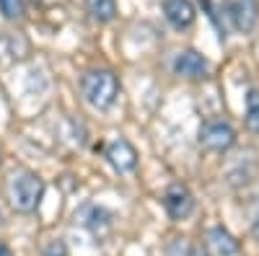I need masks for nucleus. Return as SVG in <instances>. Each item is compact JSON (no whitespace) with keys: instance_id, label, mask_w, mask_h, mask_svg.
I'll use <instances>...</instances> for the list:
<instances>
[{"instance_id":"nucleus-1","label":"nucleus","mask_w":259,"mask_h":256,"mask_svg":"<svg viewBox=\"0 0 259 256\" xmlns=\"http://www.w3.org/2000/svg\"><path fill=\"white\" fill-rule=\"evenodd\" d=\"M80 93L91 109L109 112L119 93V80L112 70H89L80 78Z\"/></svg>"},{"instance_id":"nucleus-2","label":"nucleus","mask_w":259,"mask_h":256,"mask_svg":"<svg viewBox=\"0 0 259 256\" xmlns=\"http://www.w3.org/2000/svg\"><path fill=\"white\" fill-rule=\"evenodd\" d=\"M45 197V181H41L34 171H18L8 181V199L16 212H34Z\"/></svg>"},{"instance_id":"nucleus-3","label":"nucleus","mask_w":259,"mask_h":256,"mask_svg":"<svg viewBox=\"0 0 259 256\" xmlns=\"http://www.w3.org/2000/svg\"><path fill=\"white\" fill-rule=\"evenodd\" d=\"M236 142V130L228 124V122H221V119H212V122H205L200 127V145L205 150H212V153H223Z\"/></svg>"},{"instance_id":"nucleus-4","label":"nucleus","mask_w":259,"mask_h":256,"mask_svg":"<svg viewBox=\"0 0 259 256\" xmlns=\"http://www.w3.org/2000/svg\"><path fill=\"white\" fill-rule=\"evenodd\" d=\"M226 13L236 31L249 34L259 24V3L256 0H226Z\"/></svg>"},{"instance_id":"nucleus-5","label":"nucleus","mask_w":259,"mask_h":256,"mask_svg":"<svg viewBox=\"0 0 259 256\" xmlns=\"http://www.w3.org/2000/svg\"><path fill=\"white\" fill-rule=\"evenodd\" d=\"M163 210L171 220H187L194 212V197L184 184H171L163 191Z\"/></svg>"},{"instance_id":"nucleus-6","label":"nucleus","mask_w":259,"mask_h":256,"mask_svg":"<svg viewBox=\"0 0 259 256\" xmlns=\"http://www.w3.org/2000/svg\"><path fill=\"white\" fill-rule=\"evenodd\" d=\"M104 156H106V161L112 163V168L119 171V174H133V171L138 168V150L124 137L112 140L109 145H106Z\"/></svg>"},{"instance_id":"nucleus-7","label":"nucleus","mask_w":259,"mask_h":256,"mask_svg":"<svg viewBox=\"0 0 259 256\" xmlns=\"http://www.w3.org/2000/svg\"><path fill=\"white\" fill-rule=\"evenodd\" d=\"M174 73L187 78V80H200V78H207V70H210V62L194 49H184L174 57Z\"/></svg>"},{"instance_id":"nucleus-8","label":"nucleus","mask_w":259,"mask_h":256,"mask_svg":"<svg viewBox=\"0 0 259 256\" xmlns=\"http://www.w3.org/2000/svg\"><path fill=\"white\" fill-rule=\"evenodd\" d=\"M163 16L174 29H189L197 13L189 0H163Z\"/></svg>"},{"instance_id":"nucleus-9","label":"nucleus","mask_w":259,"mask_h":256,"mask_svg":"<svg viewBox=\"0 0 259 256\" xmlns=\"http://www.w3.org/2000/svg\"><path fill=\"white\" fill-rule=\"evenodd\" d=\"M207 246L215 256H236L239 253V241H236L223 225H215L207 230Z\"/></svg>"},{"instance_id":"nucleus-10","label":"nucleus","mask_w":259,"mask_h":256,"mask_svg":"<svg viewBox=\"0 0 259 256\" xmlns=\"http://www.w3.org/2000/svg\"><path fill=\"white\" fill-rule=\"evenodd\" d=\"M80 220H83V225L89 228V230H94L96 236H104L106 230L112 228V212L109 210H104V207H99V204H89L83 212H80Z\"/></svg>"},{"instance_id":"nucleus-11","label":"nucleus","mask_w":259,"mask_h":256,"mask_svg":"<svg viewBox=\"0 0 259 256\" xmlns=\"http://www.w3.org/2000/svg\"><path fill=\"white\" fill-rule=\"evenodd\" d=\"M85 11L96 24H109L117 16V0H85Z\"/></svg>"},{"instance_id":"nucleus-12","label":"nucleus","mask_w":259,"mask_h":256,"mask_svg":"<svg viewBox=\"0 0 259 256\" xmlns=\"http://www.w3.org/2000/svg\"><path fill=\"white\" fill-rule=\"evenodd\" d=\"M246 127L249 132L259 135V88H249L246 93Z\"/></svg>"},{"instance_id":"nucleus-13","label":"nucleus","mask_w":259,"mask_h":256,"mask_svg":"<svg viewBox=\"0 0 259 256\" xmlns=\"http://www.w3.org/2000/svg\"><path fill=\"white\" fill-rule=\"evenodd\" d=\"M0 13L8 21H18L24 16V0H0Z\"/></svg>"},{"instance_id":"nucleus-14","label":"nucleus","mask_w":259,"mask_h":256,"mask_svg":"<svg viewBox=\"0 0 259 256\" xmlns=\"http://www.w3.org/2000/svg\"><path fill=\"white\" fill-rule=\"evenodd\" d=\"M41 256H70V253H68V246H65L60 238H55L41 248Z\"/></svg>"},{"instance_id":"nucleus-15","label":"nucleus","mask_w":259,"mask_h":256,"mask_svg":"<svg viewBox=\"0 0 259 256\" xmlns=\"http://www.w3.org/2000/svg\"><path fill=\"white\" fill-rule=\"evenodd\" d=\"M251 233H254V238L259 241V218L254 220V225H251Z\"/></svg>"},{"instance_id":"nucleus-16","label":"nucleus","mask_w":259,"mask_h":256,"mask_svg":"<svg viewBox=\"0 0 259 256\" xmlns=\"http://www.w3.org/2000/svg\"><path fill=\"white\" fill-rule=\"evenodd\" d=\"M0 256H11V248H8L3 241H0Z\"/></svg>"},{"instance_id":"nucleus-17","label":"nucleus","mask_w":259,"mask_h":256,"mask_svg":"<svg viewBox=\"0 0 259 256\" xmlns=\"http://www.w3.org/2000/svg\"><path fill=\"white\" fill-rule=\"evenodd\" d=\"M189 256H207V253L200 251V248H189Z\"/></svg>"},{"instance_id":"nucleus-18","label":"nucleus","mask_w":259,"mask_h":256,"mask_svg":"<svg viewBox=\"0 0 259 256\" xmlns=\"http://www.w3.org/2000/svg\"><path fill=\"white\" fill-rule=\"evenodd\" d=\"M0 223H3V210H0Z\"/></svg>"}]
</instances>
